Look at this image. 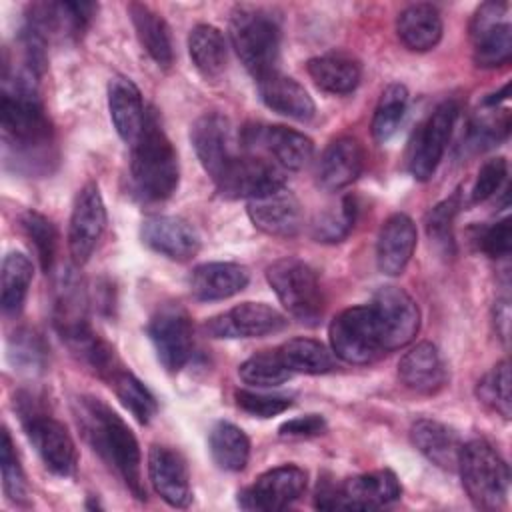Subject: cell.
Segmentation results:
<instances>
[{"label":"cell","mask_w":512,"mask_h":512,"mask_svg":"<svg viewBox=\"0 0 512 512\" xmlns=\"http://www.w3.org/2000/svg\"><path fill=\"white\" fill-rule=\"evenodd\" d=\"M0 122L4 148L20 170L50 172L54 162V134L38 92V74L22 66L2 74Z\"/></svg>","instance_id":"6da1fadb"},{"label":"cell","mask_w":512,"mask_h":512,"mask_svg":"<svg viewBox=\"0 0 512 512\" xmlns=\"http://www.w3.org/2000/svg\"><path fill=\"white\" fill-rule=\"evenodd\" d=\"M78 422L90 446L120 474L136 498H146L140 474V446L128 424L100 398H78Z\"/></svg>","instance_id":"7a4b0ae2"},{"label":"cell","mask_w":512,"mask_h":512,"mask_svg":"<svg viewBox=\"0 0 512 512\" xmlns=\"http://www.w3.org/2000/svg\"><path fill=\"white\" fill-rule=\"evenodd\" d=\"M130 178L134 192L146 202H162L178 188V154L152 110L146 116L140 136L132 144Z\"/></svg>","instance_id":"3957f363"},{"label":"cell","mask_w":512,"mask_h":512,"mask_svg":"<svg viewBox=\"0 0 512 512\" xmlns=\"http://www.w3.org/2000/svg\"><path fill=\"white\" fill-rule=\"evenodd\" d=\"M14 408L20 416L28 440L36 448L44 466L56 476H72L76 472L78 454L66 426L50 416L38 398L30 392H20L14 396Z\"/></svg>","instance_id":"277c9868"},{"label":"cell","mask_w":512,"mask_h":512,"mask_svg":"<svg viewBox=\"0 0 512 512\" xmlns=\"http://www.w3.org/2000/svg\"><path fill=\"white\" fill-rule=\"evenodd\" d=\"M230 42L244 68L256 80L276 72L280 26L266 10L238 6L230 18Z\"/></svg>","instance_id":"5b68a950"},{"label":"cell","mask_w":512,"mask_h":512,"mask_svg":"<svg viewBox=\"0 0 512 512\" xmlns=\"http://www.w3.org/2000/svg\"><path fill=\"white\" fill-rule=\"evenodd\" d=\"M456 470L460 472L462 486L474 506L496 510L506 502L510 470L490 442L474 438L462 444Z\"/></svg>","instance_id":"8992f818"},{"label":"cell","mask_w":512,"mask_h":512,"mask_svg":"<svg viewBox=\"0 0 512 512\" xmlns=\"http://www.w3.org/2000/svg\"><path fill=\"white\" fill-rule=\"evenodd\" d=\"M266 280L280 304L296 320L314 324L322 316V290L316 272L298 258H280L266 268Z\"/></svg>","instance_id":"52a82bcc"},{"label":"cell","mask_w":512,"mask_h":512,"mask_svg":"<svg viewBox=\"0 0 512 512\" xmlns=\"http://www.w3.org/2000/svg\"><path fill=\"white\" fill-rule=\"evenodd\" d=\"M330 350L348 364H368L384 350L370 304L342 310L328 328Z\"/></svg>","instance_id":"ba28073f"},{"label":"cell","mask_w":512,"mask_h":512,"mask_svg":"<svg viewBox=\"0 0 512 512\" xmlns=\"http://www.w3.org/2000/svg\"><path fill=\"white\" fill-rule=\"evenodd\" d=\"M458 112V104L446 100L416 130L408 150V170L416 180L426 182L434 176L450 142Z\"/></svg>","instance_id":"9c48e42d"},{"label":"cell","mask_w":512,"mask_h":512,"mask_svg":"<svg viewBox=\"0 0 512 512\" xmlns=\"http://www.w3.org/2000/svg\"><path fill=\"white\" fill-rule=\"evenodd\" d=\"M384 352L404 348L420 328V310L414 298L398 286H382L370 302Z\"/></svg>","instance_id":"30bf717a"},{"label":"cell","mask_w":512,"mask_h":512,"mask_svg":"<svg viewBox=\"0 0 512 512\" xmlns=\"http://www.w3.org/2000/svg\"><path fill=\"white\" fill-rule=\"evenodd\" d=\"M148 336L158 362L168 372H178L192 356L194 330L188 312L180 304H164L148 322Z\"/></svg>","instance_id":"8fae6325"},{"label":"cell","mask_w":512,"mask_h":512,"mask_svg":"<svg viewBox=\"0 0 512 512\" xmlns=\"http://www.w3.org/2000/svg\"><path fill=\"white\" fill-rule=\"evenodd\" d=\"M308 484V476L300 466L284 464L266 470L256 482L238 494V506L244 510H284L296 502Z\"/></svg>","instance_id":"7c38bea8"},{"label":"cell","mask_w":512,"mask_h":512,"mask_svg":"<svg viewBox=\"0 0 512 512\" xmlns=\"http://www.w3.org/2000/svg\"><path fill=\"white\" fill-rule=\"evenodd\" d=\"M226 198H258L284 186V172L262 156H234L214 182Z\"/></svg>","instance_id":"4fadbf2b"},{"label":"cell","mask_w":512,"mask_h":512,"mask_svg":"<svg viewBox=\"0 0 512 512\" xmlns=\"http://www.w3.org/2000/svg\"><path fill=\"white\" fill-rule=\"evenodd\" d=\"M106 230V206L94 182L82 186L74 198L68 224V250L74 264H84Z\"/></svg>","instance_id":"5bb4252c"},{"label":"cell","mask_w":512,"mask_h":512,"mask_svg":"<svg viewBox=\"0 0 512 512\" xmlns=\"http://www.w3.org/2000/svg\"><path fill=\"white\" fill-rule=\"evenodd\" d=\"M96 10L94 2H36L28 6L24 28L46 44L52 38H80Z\"/></svg>","instance_id":"9a60e30c"},{"label":"cell","mask_w":512,"mask_h":512,"mask_svg":"<svg viewBox=\"0 0 512 512\" xmlns=\"http://www.w3.org/2000/svg\"><path fill=\"white\" fill-rule=\"evenodd\" d=\"M286 328V318L264 302H244L206 320L212 338H262Z\"/></svg>","instance_id":"2e32d148"},{"label":"cell","mask_w":512,"mask_h":512,"mask_svg":"<svg viewBox=\"0 0 512 512\" xmlns=\"http://www.w3.org/2000/svg\"><path fill=\"white\" fill-rule=\"evenodd\" d=\"M246 210L254 228L276 238H292L302 230L304 224L298 198L284 186L248 200Z\"/></svg>","instance_id":"e0dca14e"},{"label":"cell","mask_w":512,"mask_h":512,"mask_svg":"<svg viewBox=\"0 0 512 512\" xmlns=\"http://www.w3.org/2000/svg\"><path fill=\"white\" fill-rule=\"evenodd\" d=\"M148 478L156 494L166 504L174 508H184L190 504V472L178 450L164 444H154L148 452Z\"/></svg>","instance_id":"ac0fdd59"},{"label":"cell","mask_w":512,"mask_h":512,"mask_svg":"<svg viewBox=\"0 0 512 512\" xmlns=\"http://www.w3.org/2000/svg\"><path fill=\"white\" fill-rule=\"evenodd\" d=\"M140 236L150 250L178 262L190 260L200 250V236L196 228L180 216H148L142 222Z\"/></svg>","instance_id":"d6986e66"},{"label":"cell","mask_w":512,"mask_h":512,"mask_svg":"<svg viewBox=\"0 0 512 512\" xmlns=\"http://www.w3.org/2000/svg\"><path fill=\"white\" fill-rule=\"evenodd\" d=\"M244 142L250 148H264L280 168L288 170L304 168L314 154L312 140L288 126H246Z\"/></svg>","instance_id":"ffe728a7"},{"label":"cell","mask_w":512,"mask_h":512,"mask_svg":"<svg viewBox=\"0 0 512 512\" xmlns=\"http://www.w3.org/2000/svg\"><path fill=\"white\" fill-rule=\"evenodd\" d=\"M190 140L202 168L216 182L230 160L236 156L230 146L228 120L218 112L202 114L190 128Z\"/></svg>","instance_id":"44dd1931"},{"label":"cell","mask_w":512,"mask_h":512,"mask_svg":"<svg viewBox=\"0 0 512 512\" xmlns=\"http://www.w3.org/2000/svg\"><path fill=\"white\" fill-rule=\"evenodd\" d=\"M402 494V486L394 472L374 470L346 478L338 484V508L374 510L396 502Z\"/></svg>","instance_id":"7402d4cb"},{"label":"cell","mask_w":512,"mask_h":512,"mask_svg":"<svg viewBox=\"0 0 512 512\" xmlns=\"http://www.w3.org/2000/svg\"><path fill=\"white\" fill-rule=\"evenodd\" d=\"M416 226L406 214H392L384 220L376 242V264L386 276H398L408 266L416 248Z\"/></svg>","instance_id":"603a6c76"},{"label":"cell","mask_w":512,"mask_h":512,"mask_svg":"<svg viewBox=\"0 0 512 512\" xmlns=\"http://www.w3.org/2000/svg\"><path fill=\"white\" fill-rule=\"evenodd\" d=\"M108 110L118 136L130 146L146 124V108L138 86L128 76H114L108 82Z\"/></svg>","instance_id":"cb8c5ba5"},{"label":"cell","mask_w":512,"mask_h":512,"mask_svg":"<svg viewBox=\"0 0 512 512\" xmlns=\"http://www.w3.org/2000/svg\"><path fill=\"white\" fill-rule=\"evenodd\" d=\"M402 384L420 394H434L446 384V366L432 342H420L398 362Z\"/></svg>","instance_id":"d4e9b609"},{"label":"cell","mask_w":512,"mask_h":512,"mask_svg":"<svg viewBox=\"0 0 512 512\" xmlns=\"http://www.w3.org/2000/svg\"><path fill=\"white\" fill-rule=\"evenodd\" d=\"M364 168V150L352 136L336 138L324 150L318 164V182L324 190H340L352 184Z\"/></svg>","instance_id":"484cf974"},{"label":"cell","mask_w":512,"mask_h":512,"mask_svg":"<svg viewBox=\"0 0 512 512\" xmlns=\"http://www.w3.org/2000/svg\"><path fill=\"white\" fill-rule=\"evenodd\" d=\"M250 280L248 268L236 262H206L194 268L190 276V292L196 300L212 302L230 298L246 288Z\"/></svg>","instance_id":"4316f807"},{"label":"cell","mask_w":512,"mask_h":512,"mask_svg":"<svg viewBox=\"0 0 512 512\" xmlns=\"http://www.w3.org/2000/svg\"><path fill=\"white\" fill-rule=\"evenodd\" d=\"M258 94L270 110L298 122H308L316 112L314 100L306 88L278 70L258 80Z\"/></svg>","instance_id":"83f0119b"},{"label":"cell","mask_w":512,"mask_h":512,"mask_svg":"<svg viewBox=\"0 0 512 512\" xmlns=\"http://www.w3.org/2000/svg\"><path fill=\"white\" fill-rule=\"evenodd\" d=\"M410 438L416 450L432 464L444 470L458 468V456L462 442L458 434L446 424L430 418H420L410 428Z\"/></svg>","instance_id":"f1b7e54d"},{"label":"cell","mask_w":512,"mask_h":512,"mask_svg":"<svg viewBox=\"0 0 512 512\" xmlns=\"http://www.w3.org/2000/svg\"><path fill=\"white\" fill-rule=\"evenodd\" d=\"M400 42L414 52L432 50L442 38V18L436 6L418 2L406 6L396 20Z\"/></svg>","instance_id":"f546056e"},{"label":"cell","mask_w":512,"mask_h":512,"mask_svg":"<svg viewBox=\"0 0 512 512\" xmlns=\"http://www.w3.org/2000/svg\"><path fill=\"white\" fill-rule=\"evenodd\" d=\"M128 14L134 24L136 36L148 56L160 68H170L174 62V46L166 20L142 2L128 4Z\"/></svg>","instance_id":"4dcf8cb0"},{"label":"cell","mask_w":512,"mask_h":512,"mask_svg":"<svg viewBox=\"0 0 512 512\" xmlns=\"http://www.w3.org/2000/svg\"><path fill=\"white\" fill-rule=\"evenodd\" d=\"M306 70L314 84L330 94H350L360 82V64L342 52H330L308 60Z\"/></svg>","instance_id":"1f68e13d"},{"label":"cell","mask_w":512,"mask_h":512,"mask_svg":"<svg viewBox=\"0 0 512 512\" xmlns=\"http://www.w3.org/2000/svg\"><path fill=\"white\" fill-rule=\"evenodd\" d=\"M208 450L214 464L226 472H240L250 458V440L232 422H216L208 434Z\"/></svg>","instance_id":"d6a6232c"},{"label":"cell","mask_w":512,"mask_h":512,"mask_svg":"<svg viewBox=\"0 0 512 512\" xmlns=\"http://www.w3.org/2000/svg\"><path fill=\"white\" fill-rule=\"evenodd\" d=\"M188 52L192 64L206 78L220 76L228 60V44L224 34L212 24H196L188 34Z\"/></svg>","instance_id":"836d02e7"},{"label":"cell","mask_w":512,"mask_h":512,"mask_svg":"<svg viewBox=\"0 0 512 512\" xmlns=\"http://www.w3.org/2000/svg\"><path fill=\"white\" fill-rule=\"evenodd\" d=\"M32 274V262L22 252H8L4 256L0 272V304L4 314H18L22 310Z\"/></svg>","instance_id":"e575fe53"},{"label":"cell","mask_w":512,"mask_h":512,"mask_svg":"<svg viewBox=\"0 0 512 512\" xmlns=\"http://www.w3.org/2000/svg\"><path fill=\"white\" fill-rule=\"evenodd\" d=\"M278 354L290 372L326 374L334 370V352L312 338H292L278 348Z\"/></svg>","instance_id":"d590c367"},{"label":"cell","mask_w":512,"mask_h":512,"mask_svg":"<svg viewBox=\"0 0 512 512\" xmlns=\"http://www.w3.org/2000/svg\"><path fill=\"white\" fill-rule=\"evenodd\" d=\"M6 356L16 372L34 376L44 370L48 348L38 332L30 328H18L8 336Z\"/></svg>","instance_id":"8d00e7d4"},{"label":"cell","mask_w":512,"mask_h":512,"mask_svg":"<svg viewBox=\"0 0 512 512\" xmlns=\"http://www.w3.org/2000/svg\"><path fill=\"white\" fill-rule=\"evenodd\" d=\"M110 386L114 388L118 400L132 412V416L140 424H148L158 412V404L154 394L124 366H120L110 378Z\"/></svg>","instance_id":"74e56055"},{"label":"cell","mask_w":512,"mask_h":512,"mask_svg":"<svg viewBox=\"0 0 512 512\" xmlns=\"http://www.w3.org/2000/svg\"><path fill=\"white\" fill-rule=\"evenodd\" d=\"M408 106V90L406 86L394 82L388 84L380 98L378 104L374 108V116H372V136L376 142H386L394 136V132L398 130L404 112Z\"/></svg>","instance_id":"f35d334b"},{"label":"cell","mask_w":512,"mask_h":512,"mask_svg":"<svg viewBox=\"0 0 512 512\" xmlns=\"http://www.w3.org/2000/svg\"><path fill=\"white\" fill-rule=\"evenodd\" d=\"M356 222V202L352 196H344L338 204L326 208L316 216L312 224V238L324 244L342 242L354 228Z\"/></svg>","instance_id":"ab89813d"},{"label":"cell","mask_w":512,"mask_h":512,"mask_svg":"<svg viewBox=\"0 0 512 512\" xmlns=\"http://www.w3.org/2000/svg\"><path fill=\"white\" fill-rule=\"evenodd\" d=\"M474 42V62L480 68H498L510 62L512 56V26L508 22L496 24Z\"/></svg>","instance_id":"60d3db41"},{"label":"cell","mask_w":512,"mask_h":512,"mask_svg":"<svg viewBox=\"0 0 512 512\" xmlns=\"http://www.w3.org/2000/svg\"><path fill=\"white\" fill-rule=\"evenodd\" d=\"M22 230L26 234V238L32 242L40 268L48 274L54 266L56 260V246H58V232L56 226L40 212L28 210L22 214L20 218Z\"/></svg>","instance_id":"b9f144b4"},{"label":"cell","mask_w":512,"mask_h":512,"mask_svg":"<svg viewBox=\"0 0 512 512\" xmlns=\"http://www.w3.org/2000/svg\"><path fill=\"white\" fill-rule=\"evenodd\" d=\"M238 374H240L242 382H246L250 386L268 388V386H278V384L286 382L292 372L286 368V364L282 362V358L276 350V352H260V354L250 356L248 360H244L240 364Z\"/></svg>","instance_id":"7bdbcfd3"},{"label":"cell","mask_w":512,"mask_h":512,"mask_svg":"<svg viewBox=\"0 0 512 512\" xmlns=\"http://www.w3.org/2000/svg\"><path fill=\"white\" fill-rule=\"evenodd\" d=\"M476 396L482 404L504 418H510V368L508 360L498 362L476 384Z\"/></svg>","instance_id":"ee69618b"},{"label":"cell","mask_w":512,"mask_h":512,"mask_svg":"<svg viewBox=\"0 0 512 512\" xmlns=\"http://www.w3.org/2000/svg\"><path fill=\"white\" fill-rule=\"evenodd\" d=\"M0 468H2V488L4 494L14 504H26L28 502V482L26 474L20 466L18 454L14 450L10 432L2 430V446H0Z\"/></svg>","instance_id":"f6af8a7d"},{"label":"cell","mask_w":512,"mask_h":512,"mask_svg":"<svg viewBox=\"0 0 512 512\" xmlns=\"http://www.w3.org/2000/svg\"><path fill=\"white\" fill-rule=\"evenodd\" d=\"M236 404L258 418H272L282 414L284 410H288L292 406V400L288 396L282 394H264V392H254V390H246L240 388L234 392Z\"/></svg>","instance_id":"bcb514c9"},{"label":"cell","mask_w":512,"mask_h":512,"mask_svg":"<svg viewBox=\"0 0 512 512\" xmlns=\"http://www.w3.org/2000/svg\"><path fill=\"white\" fill-rule=\"evenodd\" d=\"M460 208V202H458V194L440 202L438 206H434L428 214V220H426V226H428V236L438 244L442 246L444 250L452 248L454 244V236H452V222H454V216Z\"/></svg>","instance_id":"7dc6e473"},{"label":"cell","mask_w":512,"mask_h":512,"mask_svg":"<svg viewBox=\"0 0 512 512\" xmlns=\"http://www.w3.org/2000/svg\"><path fill=\"white\" fill-rule=\"evenodd\" d=\"M506 174H508V164L502 156L486 160L476 174V180L472 186V202H484L490 196H494L504 184Z\"/></svg>","instance_id":"c3c4849f"},{"label":"cell","mask_w":512,"mask_h":512,"mask_svg":"<svg viewBox=\"0 0 512 512\" xmlns=\"http://www.w3.org/2000/svg\"><path fill=\"white\" fill-rule=\"evenodd\" d=\"M478 246L490 258L508 256L510 246H512V222H510V218H504V220L492 224L490 228H486L478 236Z\"/></svg>","instance_id":"681fc988"},{"label":"cell","mask_w":512,"mask_h":512,"mask_svg":"<svg viewBox=\"0 0 512 512\" xmlns=\"http://www.w3.org/2000/svg\"><path fill=\"white\" fill-rule=\"evenodd\" d=\"M326 430V420L320 414L296 416L280 426V436L284 438H312Z\"/></svg>","instance_id":"f907efd6"},{"label":"cell","mask_w":512,"mask_h":512,"mask_svg":"<svg viewBox=\"0 0 512 512\" xmlns=\"http://www.w3.org/2000/svg\"><path fill=\"white\" fill-rule=\"evenodd\" d=\"M506 10H508V4H506V2H484V4L474 12V16H472V22H470V38H476V36H480L482 32L490 30L492 26L506 22V20H504Z\"/></svg>","instance_id":"816d5d0a"},{"label":"cell","mask_w":512,"mask_h":512,"mask_svg":"<svg viewBox=\"0 0 512 512\" xmlns=\"http://www.w3.org/2000/svg\"><path fill=\"white\" fill-rule=\"evenodd\" d=\"M500 310H496V322H502L500 328V338L506 340L508 338V304L506 302H498Z\"/></svg>","instance_id":"f5cc1de1"}]
</instances>
